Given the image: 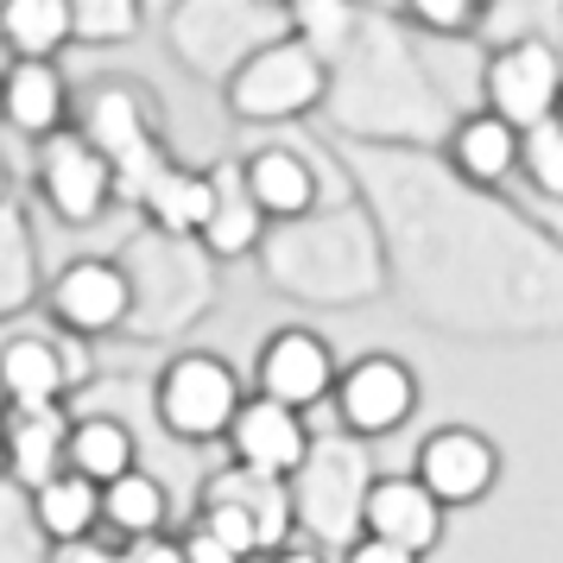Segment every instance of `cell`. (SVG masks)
Here are the masks:
<instances>
[{
	"label": "cell",
	"instance_id": "f1b7e54d",
	"mask_svg": "<svg viewBox=\"0 0 563 563\" xmlns=\"http://www.w3.org/2000/svg\"><path fill=\"white\" fill-rule=\"evenodd\" d=\"M121 563H184L178 538H133V544H121Z\"/></svg>",
	"mask_w": 563,
	"mask_h": 563
},
{
	"label": "cell",
	"instance_id": "30bf717a",
	"mask_svg": "<svg viewBox=\"0 0 563 563\" xmlns=\"http://www.w3.org/2000/svg\"><path fill=\"white\" fill-rule=\"evenodd\" d=\"M229 462L234 468H254V475H273V482H291L298 468L310 462V424H305V411H291L279 406V399H241V411H234V424H229Z\"/></svg>",
	"mask_w": 563,
	"mask_h": 563
},
{
	"label": "cell",
	"instance_id": "4316f807",
	"mask_svg": "<svg viewBox=\"0 0 563 563\" xmlns=\"http://www.w3.org/2000/svg\"><path fill=\"white\" fill-rule=\"evenodd\" d=\"M342 563H424V558H411V551H399V544H380V538L355 532L349 551H342Z\"/></svg>",
	"mask_w": 563,
	"mask_h": 563
},
{
	"label": "cell",
	"instance_id": "cb8c5ba5",
	"mask_svg": "<svg viewBox=\"0 0 563 563\" xmlns=\"http://www.w3.org/2000/svg\"><path fill=\"white\" fill-rule=\"evenodd\" d=\"M70 26L82 45H114L140 26V0H70Z\"/></svg>",
	"mask_w": 563,
	"mask_h": 563
},
{
	"label": "cell",
	"instance_id": "ba28073f",
	"mask_svg": "<svg viewBox=\"0 0 563 563\" xmlns=\"http://www.w3.org/2000/svg\"><path fill=\"white\" fill-rule=\"evenodd\" d=\"M38 197L64 229H89L114 203V172L82 133H52L38 153Z\"/></svg>",
	"mask_w": 563,
	"mask_h": 563
},
{
	"label": "cell",
	"instance_id": "6da1fadb",
	"mask_svg": "<svg viewBox=\"0 0 563 563\" xmlns=\"http://www.w3.org/2000/svg\"><path fill=\"white\" fill-rule=\"evenodd\" d=\"M197 526L229 544L241 563H260L285 551L291 532H298V500H291V482H273V475H254V468H216L203 482V507H197Z\"/></svg>",
	"mask_w": 563,
	"mask_h": 563
},
{
	"label": "cell",
	"instance_id": "f546056e",
	"mask_svg": "<svg viewBox=\"0 0 563 563\" xmlns=\"http://www.w3.org/2000/svg\"><path fill=\"white\" fill-rule=\"evenodd\" d=\"M260 563H323V551H310V544H285V551H273V558Z\"/></svg>",
	"mask_w": 563,
	"mask_h": 563
},
{
	"label": "cell",
	"instance_id": "5bb4252c",
	"mask_svg": "<svg viewBox=\"0 0 563 563\" xmlns=\"http://www.w3.org/2000/svg\"><path fill=\"white\" fill-rule=\"evenodd\" d=\"M234 172H241V184H247V197L266 222H298V216L317 209V165L298 146H260Z\"/></svg>",
	"mask_w": 563,
	"mask_h": 563
},
{
	"label": "cell",
	"instance_id": "44dd1931",
	"mask_svg": "<svg viewBox=\"0 0 563 563\" xmlns=\"http://www.w3.org/2000/svg\"><path fill=\"white\" fill-rule=\"evenodd\" d=\"M0 45L13 57H52L77 45L70 26V0H0Z\"/></svg>",
	"mask_w": 563,
	"mask_h": 563
},
{
	"label": "cell",
	"instance_id": "52a82bcc",
	"mask_svg": "<svg viewBox=\"0 0 563 563\" xmlns=\"http://www.w3.org/2000/svg\"><path fill=\"white\" fill-rule=\"evenodd\" d=\"M335 374H342V367H335V349L317 330H305V323L273 330L254 355V393L260 399H279V406H291V411L323 406L335 393Z\"/></svg>",
	"mask_w": 563,
	"mask_h": 563
},
{
	"label": "cell",
	"instance_id": "1f68e13d",
	"mask_svg": "<svg viewBox=\"0 0 563 563\" xmlns=\"http://www.w3.org/2000/svg\"><path fill=\"white\" fill-rule=\"evenodd\" d=\"M0 443H7V411H0Z\"/></svg>",
	"mask_w": 563,
	"mask_h": 563
},
{
	"label": "cell",
	"instance_id": "3957f363",
	"mask_svg": "<svg viewBox=\"0 0 563 563\" xmlns=\"http://www.w3.org/2000/svg\"><path fill=\"white\" fill-rule=\"evenodd\" d=\"M323 57L305 38H279L260 45L241 70L229 77V114L234 121H291L323 102Z\"/></svg>",
	"mask_w": 563,
	"mask_h": 563
},
{
	"label": "cell",
	"instance_id": "7c38bea8",
	"mask_svg": "<svg viewBox=\"0 0 563 563\" xmlns=\"http://www.w3.org/2000/svg\"><path fill=\"white\" fill-rule=\"evenodd\" d=\"M82 355L77 335L70 342H52V335H13L0 349V399L13 411H52L64 406V393L77 386Z\"/></svg>",
	"mask_w": 563,
	"mask_h": 563
},
{
	"label": "cell",
	"instance_id": "ffe728a7",
	"mask_svg": "<svg viewBox=\"0 0 563 563\" xmlns=\"http://www.w3.org/2000/svg\"><path fill=\"white\" fill-rule=\"evenodd\" d=\"M165 519H172V494H165V482L146 475V468H128L121 482L102 487V526L121 538V544H133V538H158L165 532Z\"/></svg>",
	"mask_w": 563,
	"mask_h": 563
},
{
	"label": "cell",
	"instance_id": "8992f818",
	"mask_svg": "<svg viewBox=\"0 0 563 563\" xmlns=\"http://www.w3.org/2000/svg\"><path fill=\"white\" fill-rule=\"evenodd\" d=\"M411 475L424 482L443 512L456 507H482L487 494L500 487V443L475 424H437L424 443H418V456H411Z\"/></svg>",
	"mask_w": 563,
	"mask_h": 563
},
{
	"label": "cell",
	"instance_id": "7402d4cb",
	"mask_svg": "<svg viewBox=\"0 0 563 563\" xmlns=\"http://www.w3.org/2000/svg\"><path fill=\"white\" fill-rule=\"evenodd\" d=\"M260 229H266V216L254 209L241 172H216V209H209V222H203L197 241H203L216 260H241V254L260 247Z\"/></svg>",
	"mask_w": 563,
	"mask_h": 563
},
{
	"label": "cell",
	"instance_id": "9c48e42d",
	"mask_svg": "<svg viewBox=\"0 0 563 563\" xmlns=\"http://www.w3.org/2000/svg\"><path fill=\"white\" fill-rule=\"evenodd\" d=\"M45 310L57 317V330L77 335V342L82 335H108L133 317V285L114 260L82 254L70 266H57L52 291H45Z\"/></svg>",
	"mask_w": 563,
	"mask_h": 563
},
{
	"label": "cell",
	"instance_id": "ac0fdd59",
	"mask_svg": "<svg viewBox=\"0 0 563 563\" xmlns=\"http://www.w3.org/2000/svg\"><path fill=\"white\" fill-rule=\"evenodd\" d=\"M64 468L82 475V482H121L128 468H140V443L121 418H102V411H89V418H70V437H64Z\"/></svg>",
	"mask_w": 563,
	"mask_h": 563
},
{
	"label": "cell",
	"instance_id": "2e32d148",
	"mask_svg": "<svg viewBox=\"0 0 563 563\" xmlns=\"http://www.w3.org/2000/svg\"><path fill=\"white\" fill-rule=\"evenodd\" d=\"M64 437H70V418L64 406L52 411H7V443H0V456H7V482L32 494V487H45L52 475H64Z\"/></svg>",
	"mask_w": 563,
	"mask_h": 563
},
{
	"label": "cell",
	"instance_id": "d6986e66",
	"mask_svg": "<svg viewBox=\"0 0 563 563\" xmlns=\"http://www.w3.org/2000/svg\"><path fill=\"white\" fill-rule=\"evenodd\" d=\"M32 526L45 532V544H77V538L102 532V487L82 482V475H52L45 487H32Z\"/></svg>",
	"mask_w": 563,
	"mask_h": 563
},
{
	"label": "cell",
	"instance_id": "4fadbf2b",
	"mask_svg": "<svg viewBox=\"0 0 563 563\" xmlns=\"http://www.w3.org/2000/svg\"><path fill=\"white\" fill-rule=\"evenodd\" d=\"M0 121L26 140H52L70 121V82L52 57H13L0 70Z\"/></svg>",
	"mask_w": 563,
	"mask_h": 563
},
{
	"label": "cell",
	"instance_id": "603a6c76",
	"mask_svg": "<svg viewBox=\"0 0 563 563\" xmlns=\"http://www.w3.org/2000/svg\"><path fill=\"white\" fill-rule=\"evenodd\" d=\"M519 178L532 184L538 197L563 203V108L551 121H538V128L519 133Z\"/></svg>",
	"mask_w": 563,
	"mask_h": 563
},
{
	"label": "cell",
	"instance_id": "d4e9b609",
	"mask_svg": "<svg viewBox=\"0 0 563 563\" xmlns=\"http://www.w3.org/2000/svg\"><path fill=\"white\" fill-rule=\"evenodd\" d=\"M406 13L418 20L424 32H468L475 26V13H482V0H406Z\"/></svg>",
	"mask_w": 563,
	"mask_h": 563
},
{
	"label": "cell",
	"instance_id": "5b68a950",
	"mask_svg": "<svg viewBox=\"0 0 563 563\" xmlns=\"http://www.w3.org/2000/svg\"><path fill=\"white\" fill-rule=\"evenodd\" d=\"M330 406H335V418H342V431L361 437V443H374V437L406 431L411 411L424 406V399H418V374H411V361L361 355V361H349V367L335 374Z\"/></svg>",
	"mask_w": 563,
	"mask_h": 563
},
{
	"label": "cell",
	"instance_id": "277c9868",
	"mask_svg": "<svg viewBox=\"0 0 563 563\" xmlns=\"http://www.w3.org/2000/svg\"><path fill=\"white\" fill-rule=\"evenodd\" d=\"M482 96L487 114H500L507 128H538L563 108V57L544 38H507L500 52L487 57L482 70Z\"/></svg>",
	"mask_w": 563,
	"mask_h": 563
},
{
	"label": "cell",
	"instance_id": "e0dca14e",
	"mask_svg": "<svg viewBox=\"0 0 563 563\" xmlns=\"http://www.w3.org/2000/svg\"><path fill=\"white\" fill-rule=\"evenodd\" d=\"M140 203L153 216L165 234H178V241H197L209 222V209H216V172H190V165H158L153 184L140 190Z\"/></svg>",
	"mask_w": 563,
	"mask_h": 563
},
{
	"label": "cell",
	"instance_id": "4dcf8cb0",
	"mask_svg": "<svg viewBox=\"0 0 563 563\" xmlns=\"http://www.w3.org/2000/svg\"><path fill=\"white\" fill-rule=\"evenodd\" d=\"M266 7H298V0H266Z\"/></svg>",
	"mask_w": 563,
	"mask_h": 563
},
{
	"label": "cell",
	"instance_id": "484cf974",
	"mask_svg": "<svg viewBox=\"0 0 563 563\" xmlns=\"http://www.w3.org/2000/svg\"><path fill=\"white\" fill-rule=\"evenodd\" d=\"M178 551H184V563H241L229 544L209 532V526H197V519H190V532L178 538Z\"/></svg>",
	"mask_w": 563,
	"mask_h": 563
},
{
	"label": "cell",
	"instance_id": "9a60e30c",
	"mask_svg": "<svg viewBox=\"0 0 563 563\" xmlns=\"http://www.w3.org/2000/svg\"><path fill=\"white\" fill-rule=\"evenodd\" d=\"M450 172L462 184H475V190H500L519 172V128H507L487 108L462 114L456 128H450Z\"/></svg>",
	"mask_w": 563,
	"mask_h": 563
},
{
	"label": "cell",
	"instance_id": "7a4b0ae2",
	"mask_svg": "<svg viewBox=\"0 0 563 563\" xmlns=\"http://www.w3.org/2000/svg\"><path fill=\"white\" fill-rule=\"evenodd\" d=\"M241 374H234L222 355H203V349H190V355H172L158 367V386H153V411L165 437H178V443H222L234 424V411H241Z\"/></svg>",
	"mask_w": 563,
	"mask_h": 563
},
{
	"label": "cell",
	"instance_id": "83f0119b",
	"mask_svg": "<svg viewBox=\"0 0 563 563\" xmlns=\"http://www.w3.org/2000/svg\"><path fill=\"white\" fill-rule=\"evenodd\" d=\"M52 563H121V544H108V538H77V544H52Z\"/></svg>",
	"mask_w": 563,
	"mask_h": 563
},
{
	"label": "cell",
	"instance_id": "8fae6325",
	"mask_svg": "<svg viewBox=\"0 0 563 563\" xmlns=\"http://www.w3.org/2000/svg\"><path fill=\"white\" fill-rule=\"evenodd\" d=\"M443 526H450V512L424 494L418 475H374L361 494V532L380 538V544H399L411 558H431L443 544Z\"/></svg>",
	"mask_w": 563,
	"mask_h": 563
}]
</instances>
